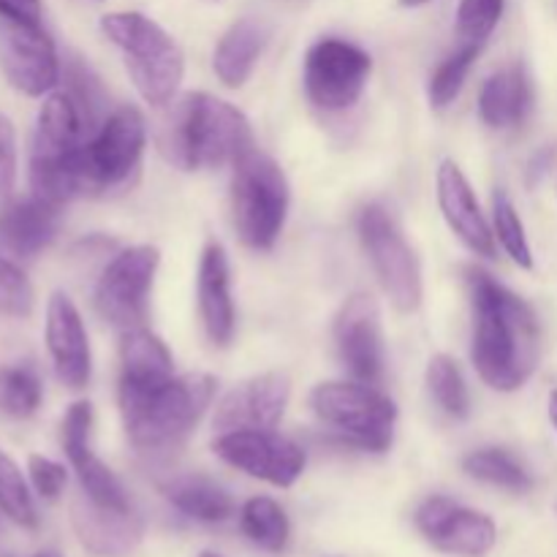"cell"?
<instances>
[{
    "label": "cell",
    "mask_w": 557,
    "mask_h": 557,
    "mask_svg": "<svg viewBox=\"0 0 557 557\" xmlns=\"http://www.w3.org/2000/svg\"><path fill=\"white\" fill-rule=\"evenodd\" d=\"M0 71L16 92L47 98L58 90L63 65L44 25L0 20Z\"/></svg>",
    "instance_id": "cell-13"
},
{
    "label": "cell",
    "mask_w": 557,
    "mask_h": 557,
    "mask_svg": "<svg viewBox=\"0 0 557 557\" xmlns=\"http://www.w3.org/2000/svg\"><path fill=\"white\" fill-rule=\"evenodd\" d=\"M549 422H553V428L557 433V389L549 395Z\"/></svg>",
    "instance_id": "cell-41"
},
{
    "label": "cell",
    "mask_w": 557,
    "mask_h": 557,
    "mask_svg": "<svg viewBox=\"0 0 557 557\" xmlns=\"http://www.w3.org/2000/svg\"><path fill=\"white\" fill-rule=\"evenodd\" d=\"M419 533L438 553L455 557H484L498 542L493 517L457 504L446 495H433L417 509Z\"/></svg>",
    "instance_id": "cell-14"
},
{
    "label": "cell",
    "mask_w": 557,
    "mask_h": 557,
    "mask_svg": "<svg viewBox=\"0 0 557 557\" xmlns=\"http://www.w3.org/2000/svg\"><path fill=\"white\" fill-rule=\"evenodd\" d=\"M92 136L74 98L60 87L44 98L30 145L33 196L63 207L90 194L85 172V145Z\"/></svg>",
    "instance_id": "cell-3"
},
{
    "label": "cell",
    "mask_w": 557,
    "mask_h": 557,
    "mask_svg": "<svg viewBox=\"0 0 557 557\" xmlns=\"http://www.w3.org/2000/svg\"><path fill=\"white\" fill-rule=\"evenodd\" d=\"M435 188H438V207L444 212V221L460 237V243L471 253L493 259L495 232L484 218L482 207H479L471 183L455 161L441 163L438 174H435Z\"/></svg>",
    "instance_id": "cell-18"
},
{
    "label": "cell",
    "mask_w": 557,
    "mask_h": 557,
    "mask_svg": "<svg viewBox=\"0 0 557 557\" xmlns=\"http://www.w3.org/2000/svg\"><path fill=\"white\" fill-rule=\"evenodd\" d=\"M158 147L183 172L221 169L253 147L250 123L234 103L210 92H185L172 101L158 131Z\"/></svg>",
    "instance_id": "cell-2"
},
{
    "label": "cell",
    "mask_w": 557,
    "mask_h": 557,
    "mask_svg": "<svg viewBox=\"0 0 557 557\" xmlns=\"http://www.w3.org/2000/svg\"><path fill=\"white\" fill-rule=\"evenodd\" d=\"M471 292V359L484 384L495 392H517L539 364L542 330L531 305L479 267L466 270Z\"/></svg>",
    "instance_id": "cell-1"
},
{
    "label": "cell",
    "mask_w": 557,
    "mask_h": 557,
    "mask_svg": "<svg viewBox=\"0 0 557 557\" xmlns=\"http://www.w3.org/2000/svg\"><path fill=\"white\" fill-rule=\"evenodd\" d=\"M147 145L145 114L136 107H117L103 117L85 145V172L90 194L131 185L141 166Z\"/></svg>",
    "instance_id": "cell-9"
},
{
    "label": "cell",
    "mask_w": 557,
    "mask_h": 557,
    "mask_svg": "<svg viewBox=\"0 0 557 557\" xmlns=\"http://www.w3.org/2000/svg\"><path fill=\"white\" fill-rule=\"evenodd\" d=\"M174 379V359L166 343L145 324L120 337L117 397H139Z\"/></svg>",
    "instance_id": "cell-22"
},
{
    "label": "cell",
    "mask_w": 557,
    "mask_h": 557,
    "mask_svg": "<svg viewBox=\"0 0 557 557\" xmlns=\"http://www.w3.org/2000/svg\"><path fill=\"white\" fill-rule=\"evenodd\" d=\"M270 41V27L256 16H243L234 22L218 41L215 54H212V71L226 87L237 90L253 74L261 52Z\"/></svg>",
    "instance_id": "cell-24"
},
{
    "label": "cell",
    "mask_w": 557,
    "mask_h": 557,
    "mask_svg": "<svg viewBox=\"0 0 557 557\" xmlns=\"http://www.w3.org/2000/svg\"><path fill=\"white\" fill-rule=\"evenodd\" d=\"M239 528L256 547L267 553H283L292 539V522L286 511L267 495H256L239 509Z\"/></svg>",
    "instance_id": "cell-28"
},
{
    "label": "cell",
    "mask_w": 557,
    "mask_h": 557,
    "mask_svg": "<svg viewBox=\"0 0 557 557\" xmlns=\"http://www.w3.org/2000/svg\"><path fill=\"white\" fill-rule=\"evenodd\" d=\"M16 177V131L14 123L0 112V196H5Z\"/></svg>",
    "instance_id": "cell-39"
},
{
    "label": "cell",
    "mask_w": 557,
    "mask_h": 557,
    "mask_svg": "<svg viewBox=\"0 0 557 557\" xmlns=\"http://www.w3.org/2000/svg\"><path fill=\"white\" fill-rule=\"evenodd\" d=\"M292 400V381L286 373H261L234 386L215 408L212 428L228 430H275Z\"/></svg>",
    "instance_id": "cell-17"
},
{
    "label": "cell",
    "mask_w": 557,
    "mask_h": 557,
    "mask_svg": "<svg viewBox=\"0 0 557 557\" xmlns=\"http://www.w3.org/2000/svg\"><path fill=\"white\" fill-rule=\"evenodd\" d=\"M493 232L498 237L500 248L506 250L511 261L522 270H531L533 267V250L531 243H528V234H525V223H522L520 212L517 207L511 205L509 196L504 190L493 196Z\"/></svg>",
    "instance_id": "cell-34"
},
{
    "label": "cell",
    "mask_w": 557,
    "mask_h": 557,
    "mask_svg": "<svg viewBox=\"0 0 557 557\" xmlns=\"http://www.w3.org/2000/svg\"><path fill=\"white\" fill-rule=\"evenodd\" d=\"M403 5H408V9H419V5H428L433 3V0H400Z\"/></svg>",
    "instance_id": "cell-42"
},
{
    "label": "cell",
    "mask_w": 557,
    "mask_h": 557,
    "mask_svg": "<svg viewBox=\"0 0 557 557\" xmlns=\"http://www.w3.org/2000/svg\"><path fill=\"white\" fill-rule=\"evenodd\" d=\"M482 54L479 44H460L451 54H446L435 71L430 74L428 82V98L433 103V109H446L449 103L457 101V96L466 87L468 74H471L473 63Z\"/></svg>",
    "instance_id": "cell-31"
},
{
    "label": "cell",
    "mask_w": 557,
    "mask_h": 557,
    "mask_svg": "<svg viewBox=\"0 0 557 557\" xmlns=\"http://www.w3.org/2000/svg\"><path fill=\"white\" fill-rule=\"evenodd\" d=\"M163 495L180 515L190 517L196 522H226L234 515V500L226 490L212 479L188 473V476H174L163 484Z\"/></svg>",
    "instance_id": "cell-25"
},
{
    "label": "cell",
    "mask_w": 557,
    "mask_h": 557,
    "mask_svg": "<svg viewBox=\"0 0 557 557\" xmlns=\"http://www.w3.org/2000/svg\"><path fill=\"white\" fill-rule=\"evenodd\" d=\"M506 0H460L457 5V38L460 44L484 47L504 16Z\"/></svg>",
    "instance_id": "cell-36"
},
{
    "label": "cell",
    "mask_w": 557,
    "mask_h": 557,
    "mask_svg": "<svg viewBox=\"0 0 557 557\" xmlns=\"http://www.w3.org/2000/svg\"><path fill=\"white\" fill-rule=\"evenodd\" d=\"M215 386L212 375L185 373L147 395L120 397L125 435L134 449L147 457L177 451L210 408Z\"/></svg>",
    "instance_id": "cell-4"
},
{
    "label": "cell",
    "mask_w": 557,
    "mask_h": 557,
    "mask_svg": "<svg viewBox=\"0 0 557 557\" xmlns=\"http://www.w3.org/2000/svg\"><path fill=\"white\" fill-rule=\"evenodd\" d=\"M158 267H161V253L156 245H131L120 250L103 267L96 283L92 302H96L98 315L117 326L120 332L145 324Z\"/></svg>",
    "instance_id": "cell-10"
},
{
    "label": "cell",
    "mask_w": 557,
    "mask_h": 557,
    "mask_svg": "<svg viewBox=\"0 0 557 557\" xmlns=\"http://www.w3.org/2000/svg\"><path fill=\"white\" fill-rule=\"evenodd\" d=\"M533 109V82L525 65L511 63L487 76L479 92V117L495 131L517 128Z\"/></svg>",
    "instance_id": "cell-23"
},
{
    "label": "cell",
    "mask_w": 557,
    "mask_h": 557,
    "mask_svg": "<svg viewBox=\"0 0 557 557\" xmlns=\"http://www.w3.org/2000/svg\"><path fill=\"white\" fill-rule=\"evenodd\" d=\"M373 60L343 38H321L305 54V92L324 112H346L362 98Z\"/></svg>",
    "instance_id": "cell-11"
},
{
    "label": "cell",
    "mask_w": 557,
    "mask_h": 557,
    "mask_svg": "<svg viewBox=\"0 0 557 557\" xmlns=\"http://www.w3.org/2000/svg\"><path fill=\"white\" fill-rule=\"evenodd\" d=\"M462 471L476 482L493 484V487L509 490V493L522 495L533 487V479L525 471V466L511 451L498 449V446H484V449L471 451L462 460Z\"/></svg>",
    "instance_id": "cell-27"
},
{
    "label": "cell",
    "mask_w": 557,
    "mask_h": 557,
    "mask_svg": "<svg viewBox=\"0 0 557 557\" xmlns=\"http://www.w3.org/2000/svg\"><path fill=\"white\" fill-rule=\"evenodd\" d=\"M44 403V381L30 362L0 368V413L16 422L36 417Z\"/></svg>",
    "instance_id": "cell-26"
},
{
    "label": "cell",
    "mask_w": 557,
    "mask_h": 557,
    "mask_svg": "<svg viewBox=\"0 0 557 557\" xmlns=\"http://www.w3.org/2000/svg\"><path fill=\"white\" fill-rule=\"evenodd\" d=\"M101 30L123 54L125 71L141 101L150 107L172 103L185 76L180 44L156 20L139 11H114L101 16Z\"/></svg>",
    "instance_id": "cell-5"
},
{
    "label": "cell",
    "mask_w": 557,
    "mask_h": 557,
    "mask_svg": "<svg viewBox=\"0 0 557 557\" xmlns=\"http://www.w3.org/2000/svg\"><path fill=\"white\" fill-rule=\"evenodd\" d=\"M0 20L41 25V0H0Z\"/></svg>",
    "instance_id": "cell-40"
},
{
    "label": "cell",
    "mask_w": 557,
    "mask_h": 557,
    "mask_svg": "<svg viewBox=\"0 0 557 557\" xmlns=\"http://www.w3.org/2000/svg\"><path fill=\"white\" fill-rule=\"evenodd\" d=\"M36 557H60V555H54V553H41V555H36Z\"/></svg>",
    "instance_id": "cell-44"
},
{
    "label": "cell",
    "mask_w": 557,
    "mask_h": 557,
    "mask_svg": "<svg viewBox=\"0 0 557 557\" xmlns=\"http://www.w3.org/2000/svg\"><path fill=\"white\" fill-rule=\"evenodd\" d=\"M199 557H223V555H218V553H201Z\"/></svg>",
    "instance_id": "cell-43"
},
{
    "label": "cell",
    "mask_w": 557,
    "mask_h": 557,
    "mask_svg": "<svg viewBox=\"0 0 557 557\" xmlns=\"http://www.w3.org/2000/svg\"><path fill=\"white\" fill-rule=\"evenodd\" d=\"M36 305V292L20 261L0 256V315L27 319Z\"/></svg>",
    "instance_id": "cell-35"
},
{
    "label": "cell",
    "mask_w": 557,
    "mask_h": 557,
    "mask_svg": "<svg viewBox=\"0 0 557 557\" xmlns=\"http://www.w3.org/2000/svg\"><path fill=\"white\" fill-rule=\"evenodd\" d=\"M337 357L348 373L375 386L384 375V332L381 308L370 294H351L335 319Z\"/></svg>",
    "instance_id": "cell-15"
},
{
    "label": "cell",
    "mask_w": 557,
    "mask_h": 557,
    "mask_svg": "<svg viewBox=\"0 0 557 557\" xmlns=\"http://www.w3.org/2000/svg\"><path fill=\"white\" fill-rule=\"evenodd\" d=\"M292 205V188L281 163L250 147L234 161L232 215L239 239L253 250H270L281 237Z\"/></svg>",
    "instance_id": "cell-6"
},
{
    "label": "cell",
    "mask_w": 557,
    "mask_h": 557,
    "mask_svg": "<svg viewBox=\"0 0 557 557\" xmlns=\"http://www.w3.org/2000/svg\"><path fill=\"white\" fill-rule=\"evenodd\" d=\"M428 389L441 411L451 419H468L471 413V392H468L466 375L460 364L449 354H435L428 362Z\"/></svg>",
    "instance_id": "cell-29"
},
{
    "label": "cell",
    "mask_w": 557,
    "mask_h": 557,
    "mask_svg": "<svg viewBox=\"0 0 557 557\" xmlns=\"http://www.w3.org/2000/svg\"><path fill=\"white\" fill-rule=\"evenodd\" d=\"M44 341H47L49 359H52L60 384L74 392L85 389L92 375L90 337H87V326L82 321L79 308L65 292H54L47 299Z\"/></svg>",
    "instance_id": "cell-16"
},
{
    "label": "cell",
    "mask_w": 557,
    "mask_h": 557,
    "mask_svg": "<svg viewBox=\"0 0 557 557\" xmlns=\"http://www.w3.org/2000/svg\"><path fill=\"white\" fill-rule=\"evenodd\" d=\"M0 511L14 525L27 528V531H33L38 525V511L30 493V484H27L20 466L5 451H0Z\"/></svg>",
    "instance_id": "cell-33"
},
{
    "label": "cell",
    "mask_w": 557,
    "mask_h": 557,
    "mask_svg": "<svg viewBox=\"0 0 557 557\" xmlns=\"http://www.w3.org/2000/svg\"><path fill=\"white\" fill-rule=\"evenodd\" d=\"M27 479H30L33 493L41 500H58L69 484V471L60 462L49 460L44 455L27 457Z\"/></svg>",
    "instance_id": "cell-38"
},
{
    "label": "cell",
    "mask_w": 557,
    "mask_h": 557,
    "mask_svg": "<svg viewBox=\"0 0 557 557\" xmlns=\"http://www.w3.org/2000/svg\"><path fill=\"white\" fill-rule=\"evenodd\" d=\"M71 522H74L82 547L98 557H125L145 539V520L139 511L103 509L85 495L71 509Z\"/></svg>",
    "instance_id": "cell-21"
},
{
    "label": "cell",
    "mask_w": 557,
    "mask_h": 557,
    "mask_svg": "<svg viewBox=\"0 0 557 557\" xmlns=\"http://www.w3.org/2000/svg\"><path fill=\"white\" fill-rule=\"evenodd\" d=\"M359 237L389 302L400 313L419 310L424 297L422 267L392 212L381 205L364 207L359 215Z\"/></svg>",
    "instance_id": "cell-8"
},
{
    "label": "cell",
    "mask_w": 557,
    "mask_h": 557,
    "mask_svg": "<svg viewBox=\"0 0 557 557\" xmlns=\"http://www.w3.org/2000/svg\"><path fill=\"white\" fill-rule=\"evenodd\" d=\"M196 299H199L201 326L212 346H232L237 330V310L232 299V267L221 243H207L196 275Z\"/></svg>",
    "instance_id": "cell-19"
},
{
    "label": "cell",
    "mask_w": 557,
    "mask_h": 557,
    "mask_svg": "<svg viewBox=\"0 0 557 557\" xmlns=\"http://www.w3.org/2000/svg\"><path fill=\"white\" fill-rule=\"evenodd\" d=\"M92 435V406L87 400H76L65 411L63 424H60V444H63L65 457L82 455V451L92 449L90 446Z\"/></svg>",
    "instance_id": "cell-37"
},
{
    "label": "cell",
    "mask_w": 557,
    "mask_h": 557,
    "mask_svg": "<svg viewBox=\"0 0 557 557\" xmlns=\"http://www.w3.org/2000/svg\"><path fill=\"white\" fill-rule=\"evenodd\" d=\"M60 232V207L38 196L11 199L0 210V256L30 261L54 243Z\"/></svg>",
    "instance_id": "cell-20"
},
{
    "label": "cell",
    "mask_w": 557,
    "mask_h": 557,
    "mask_svg": "<svg viewBox=\"0 0 557 557\" xmlns=\"http://www.w3.org/2000/svg\"><path fill=\"white\" fill-rule=\"evenodd\" d=\"M71 468H74L76 479H79V487L85 498H90L92 504L103 506V509H117L128 511L134 509L128 493L120 484V479L92 455V449L82 451V455L71 457Z\"/></svg>",
    "instance_id": "cell-30"
},
{
    "label": "cell",
    "mask_w": 557,
    "mask_h": 557,
    "mask_svg": "<svg viewBox=\"0 0 557 557\" xmlns=\"http://www.w3.org/2000/svg\"><path fill=\"white\" fill-rule=\"evenodd\" d=\"M315 417L357 449L384 455L392 449L397 406L392 397L362 381H326L310 392Z\"/></svg>",
    "instance_id": "cell-7"
},
{
    "label": "cell",
    "mask_w": 557,
    "mask_h": 557,
    "mask_svg": "<svg viewBox=\"0 0 557 557\" xmlns=\"http://www.w3.org/2000/svg\"><path fill=\"white\" fill-rule=\"evenodd\" d=\"M212 451L226 466L237 468L245 476L259 479L272 487L288 490L305 473L308 457L302 446L294 444L275 430H228L218 433L212 441Z\"/></svg>",
    "instance_id": "cell-12"
},
{
    "label": "cell",
    "mask_w": 557,
    "mask_h": 557,
    "mask_svg": "<svg viewBox=\"0 0 557 557\" xmlns=\"http://www.w3.org/2000/svg\"><path fill=\"white\" fill-rule=\"evenodd\" d=\"M63 90L74 98L79 107L82 117H85L87 128L96 134L98 125L103 123V107H107V92H103L101 79L90 71V65L82 63L79 58H71L63 65Z\"/></svg>",
    "instance_id": "cell-32"
}]
</instances>
